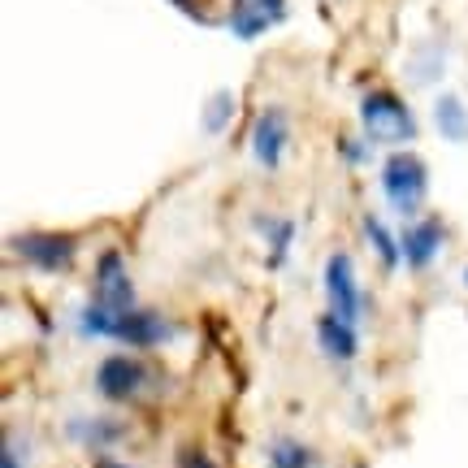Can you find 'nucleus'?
I'll return each mask as SVG.
<instances>
[{"instance_id":"423d86ee","label":"nucleus","mask_w":468,"mask_h":468,"mask_svg":"<svg viewBox=\"0 0 468 468\" xmlns=\"http://www.w3.org/2000/svg\"><path fill=\"white\" fill-rule=\"evenodd\" d=\"M321 282H325V300H330V313L351 325H360L365 317V291H360V278H356V265H351L347 251H335L325 269H321Z\"/></svg>"},{"instance_id":"1a4fd4ad","label":"nucleus","mask_w":468,"mask_h":468,"mask_svg":"<svg viewBox=\"0 0 468 468\" xmlns=\"http://www.w3.org/2000/svg\"><path fill=\"white\" fill-rule=\"evenodd\" d=\"M447 243V226L438 218H412L403 221L399 230V248H403V265L412 273H425V269L438 261V251Z\"/></svg>"},{"instance_id":"6e6552de","label":"nucleus","mask_w":468,"mask_h":468,"mask_svg":"<svg viewBox=\"0 0 468 468\" xmlns=\"http://www.w3.org/2000/svg\"><path fill=\"white\" fill-rule=\"evenodd\" d=\"M286 17H291V0H234L226 27H230V35H239L243 44H251V39L269 35L273 27H282Z\"/></svg>"},{"instance_id":"4be33fe9","label":"nucleus","mask_w":468,"mask_h":468,"mask_svg":"<svg viewBox=\"0 0 468 468\" xmlns=\"http://www.w3.org/2000/svg\"><path fill=\"white\" fill-rule=\"evenodd\" d=\"M96 468H134V464H122V460H96Z\"/></svg>"},{"instance_id":"9d476101","label":"nucleus","mask_w":468,"mask_h":468,"mask_svg":"<svg viewBox=\"0 0 468 468\" xmlns=\"http://www.w3.org/2000/svg\"><path fill=\"white\" fill-rule=\"evenodd\" d=\"M113 338L126 343V347H134V351H148V347L169 343V338H174V325H169V317H161L156 308H131V313L117 317Z\"/></svg>"},{"instance_id":"0eeeda50","label":"nucleus","mask_w":468,"mask_h":468,"mask_svg":"<svg viewBox=\"0 0 468 468\" xmlns=\"http://www.w3.org/2000/svg\"><path fill=\"white\" fill-rule=\"evenodd\" d=\"M286 148H291V113L278 109V104H269L251 122V161L273 174V169L282 165Z\"/></svg>"},{"instance_id":"2eb2a0df","label":"nucleus","mask_w":468,"mask_h":468,"mask_svg":"<svg viewBox=\"0 0 468 468\" xmlns=\"http://www.w3.org/2000/svg\"><path fill=\"white\" fill-rule=\"evenodd\" d=\"M256 226V234L269 243V269H282L286 265V251H291V243H295V221L291 218H256L251 221Z\"/></svg>"},{"instance_id":"9b49d317","label":"nucleus","mask_w":468,"mask_h":468,"mask_svg":"<svg viewBox=\"0 0 468 468\" xmlns=\"http://www.w3.org/2000/svg\"><path fill=\"white\" fill-rule=\"evenodd\" d=\"M66 438L79 447V452H109L126 438V425L117 417H104V412H79V417L66 420Z\"/></svg>"},{"instance_id":"20e7f679","label":"nucleus","mask_w":468,"mask_h":468,"mask_svg":"<svg viewBox=\"0 0 468 468\" xmlns=\"http://www.w3.org/2000/svg\"><path fill=\"white\" fill-rule=\"evenodd\" d=\"M152 390V365H144L139 356H104L96 365V395L109 403H134L139 395Z\"/></svg>"},{"instance_id":"39448f33","label":"nucleus","mask_w":468,"mask_h":468,"mask_svg":"<svg viewBox=\"0 0 468 468\" xmlns=\"http://www.w3.org/2000/svg\"><path fill=\"white\" fill-rule=\"evenodd\" d=\"M91 300L109 308V313H131L139 308L134 303V282H131V269H126V256L117 248H104L96 256V269H91Z\"/></svg>"},{"instance_id":"f8f14e48","label":"nucleus","mask_w":468,"mask_h":468,"mask_svg":"<svg viewBox=\"0 0 468 468\" xmlns=\"http://www.w3.org/2000/svg\"><path fill=\"white\" fill-rule=\"evenodd\" d=\"M317 347H321L325 360H335V365H351V360L360 356V330L325 308V313L317 317Z\"/></svg>"},{"instance_id":"6ab92c4d","label":"nucleus","mask_w":468,"mask_h":468,"mask_svg":"<svg viewBox=\"0 0 468 468\" xmlns=\"http://www.w3.org/2000/svg\"><path fill=\"white\" fill-rule=\"evenodd\" d=\"M178 14H186L191 22H200V27H208L213 22V14H208V0H169Z\"/></svg>"},{"instance_id":"ddd939ff","label":"nucleus","mask_w":468,"mask_h":468,"mask_svg":"<svg viewBox=\"0 0 468 468\" xmlns=\"http://www.w3.org/2000/svg\"><path fill=\"white\" fill-rule=\"evenodd\" d=\"M434 126L442 139H452V144H464L468 139V104L455 96V91H438L434 101Z\"/></svg>"},{"instance_id":"4468645a","label":"nucleus","mask_w":468,"mask_h":468,"mask_svg":"<svg viewBox=\"0 0 468 468\" xmlns=\"http://www.w3.org/2000/svg\"><path fill=\"white\" fill-rule=\"evenodd\" d=\"M360 234H365V243H368V248L378 251V265H382L386 273H395V269L403 265L399 234H390V230H386V221H382V218H373V213H368V218L360 221Z\"/></svg>"},{"instance_id":"aec40b11","label":"nucleus","mask_w":468,"mask_h":468,"mask_svg":"<svg viewBox=\"0 0 468 468\" xmlns=\"http://www.w3.org/2000/svg\"><path fill=\"white\" fill-rule=\"evenodd\" d=\"M178 468H218V464H213L200 447H183V452H178Z\"/></svg>"},{"instance_id":"f03ea898","label":"nucleus","mask_w":468,"mask_h":468,"mask_svg":"<svg viewBox=\"0 0 468 468\" xmlns=\"http://www.w3.org/2000/svg\"><path fill=\"white\" fill-rule=\"evenodd\" d=\"M360 126H365L368 144H412L417 139V113L408 109L403 96L386 91V87H373L360 101Z\"/></svg>"},{"instance_id":"a211bd4d","label":"nucleus","mask_w":468,"mask_h":468,"mask_svg":"<svg viewBox=\"0 0 468 468\" xmlns=\"http://www.w3.org/2000/svg\"><path fill=\"white\" fill-rule=\"evenodd\" d=\"M31 438L27 434H9L5 438V452H0V468H31Z\"/></svg>"},{"instance_id":"dca6fc26","label":"nucleus","mask_w":468,"mask_h":468,"mask_svg":"<svg viewBox=\"0 0 468 468\" xmlns=\"http://www.w3.org/2000/svg\"><path fill=\"white\" fill-rule=\"evenodd\" d=\"M269 468H317V455L308 442H300L295 434H273L265 447Z\"/></svg>"},{"instance_id":"5701e85b","label":"nucleus","mask_w":468,"mask_h":468,"mask_svg":"<svg viewBox=\"0 0 468 468\" xmlns=\"http://www.w3.org/2000/svg\"><path fill=\"white\" fill-rule=\"evenodd\" d=\"M464 286H468V265H464Z\"/></svg>"},{"instance_id":"7ed1b4c3","label":"nucleus","mask_w":468,"mask_h":468,"mask_svg":"<svg viewBox=\"0 0 468 468\" xmlns=\"http://www.w3.org/2000/svg\"><path fill=\"white\" fill-rule=\"evenodd\" d=\"M9 256L39 273H66L79 261V234L69 230H22L9 239Z\"/></svg>"},{"instance_id":"f3484780","label":"nucleus","mask_w":468,"mask_h":468,"mask_svg":"<svg viewBox=\"0 0 468 468\" xmlns=\"http://www.w3.org/2000/svg\"><path fill=\"white\" fill-rule=\"evenodd\" d=\"M234 109H239V101H234V91H213L208 101H204V131L208 134H226V126L234 122Z\"/></svg>"},{"instance_id":"f257e3e1","label":"nucleus","mask_w":468,"mask_h":468,"mask_svg":"<svg viewBox=\"0 0 468 468\" xmlns=\"http://www.w3.org/2000/svg\"><path fill=\"white\" fill-rule=\"evenodd\" d=\"M382 196L403 221H412L430 196V165L417 152H390L382 161Z\"/></svg>"},{"instance_id":"412c9836","label":"nucleus","mask_w":468,"mask_h":468,"mask_svg":"<svg viewBox=\"0 0 468 468\" xmlns=\"http://www.w3.org/2000/svg\"><path fill=\"white\" fill-rule=\"evenodd\" d=\"M343 156H347V165H365L368 152H365V144H351L347 139V144H343Z\"/></svg>"}]
</instances>
